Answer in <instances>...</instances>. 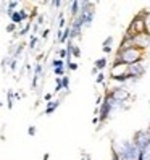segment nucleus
I'll return each mask as SVG.
<instances>
[{"label": "nucleus", "mask_w": 150, "mask_h": 160, "mask_svg": "<svg viewBox=\"0 0 150 160\" xmlns=\"http://www.w3.org/2000/svg\"><path fill=\"white\" fill-rule=\"evenodd\" d=\"M7 97H8V108H13V91H8Z\"/></svg>", "instance_id": "obj_17"}, {"label": "nucleus", "mask_w": 150, "mask_h": 160, "mask_svg": "<svg viewBox=\"0 0 150 160\" xmlns=\"http://www.w3.org/2000/svg\"><path fill=\"white\" fill-rule=\"evenodd\" d=\"M39 39L36 36H31V41H29V50H34V47H36V44H37Z\"/></svg>", "instance_id": "obj_16"}, {"label": "nucleus", "mask_w": 150, "mask_h": 160, "mask_svg": "<svg viewBox=\"0 0 150 160\" xmlns=\"http://www.w3.org/2000/svg\"><path fill=\"white\" fill-rule=\"evenodd\" d=\"M132 142L139 147V149H145V147L150 144V128L148 129H139L137 133L134 134V139Z\"/></svg>", "instance_id": "obj_4"}, {"label": "nucleus", "mask_w": 150, "mask_h": 160, "mask_svg": "<svg viewBox=\"0 0 150 160\" xmlns=\"http://www.w3.org/2000/svg\"><path fill=\"white\" fill-rule=\"evenodd\" d=\"M0 105H2V102H0Z\"/></svg>", "instance_id": "obj_33"}, {"label": "nucleus", "mask_w": 150, "mask_h": 160, "mask_svg": "<svg viewBox=\"0 0 150 160\" xmlns=\"http://www.w3.org/2000/svg\"><path fill=\"white\" fill-rule=\"evenodd\" d=\"M103 81H105V73H103V71H99V75L95 76V83H97V84H103Z\"/></svg>", "instance_id": "obj_12"}, {"label": "nucleus", "mask_w": 150, "mask_h": 160, "mask_svg": "<svg viewBox=\"0 0 150 160\" xmlns=\"http://www.w3.org/2000/svg\"><path fill=\"white\" fill-rule=\"evenodd\" d=\"M66 66H68V70H71V71H76L78 70V63H73V61H71V63H68Z\"/></svg>", "instance_id": "obj_23"}, {"label": "nucleus", "mask_w": 150, "mask_h": 160, "mask_svg": "<svg viewBox=\"0 0 150 160\" xmlns=\"http://www.w3.org/2000/svg\"><path fill=\"white\" fill-rule=\"evenodd\" d=\"M36 133H37L36 126H29V128H27V134H29V136H36Z\"/></svg>", "instance_id": "obj_24"}, {"label": "nucleus", "mask_w": 150, "mask_h": 160, "mask_svg": "<svg viewBox=\"0 0 150 160\" xmlns=\"http://www.w3.org/2000/svg\"><path fill=\"white\" fill-rule=\"evenodd\" d=\"M107 65H108V60L105 58V57H102V58H97L95 60V68L99 71H103V68H105Z\"/></svg>", "instance_id": "obj_9"}, {"label": "nucleus", "mask_w": 150, "mask_h": 160, "mask_svg": "<svg viewBox=\"0 0 150 160\" xmlns=\"http://www.w3.org/2000/svg\"><path fill=\"white\" fill-rule=\"evenodd\" d=\"M92 123H94V125L99 123V117H94V118H92Z\"/></svg>", "instance_id": "obj_31"}, {"label": "nucleus", "mask_w": 150, "mask_h": 160, "mask_svg": "<svg viewBox=\"0 0 150 160\" xmlns=\"http://www.w3.org/2000/svg\"><path fill=\"white\" fill-rule=\"evenodd\" d=\"M63 28H65V16L60 15V24H58V29L63 31Z\"/></svg>", "instance_id": "obj_22"}, {"label": "nucleus", "mask_w": 150, "mask_h": 160, "mask_svg": "<svg viewBox=\"0 0 150 160\" xmlns=\"http://www.w3.org/2000/svg\"><path fill=\"white\" fill-rule=\"evenodd\" d=\"M144 58V50L134 47V45H121L118 54H116V58H115L113 65H112V70L115 71L118 66H129V65H134V63H139Z\"/></svg>", "instance_id": "obj_1"}, {"label": "nucleus", "mask_w": 150, "mask_h": 160, "mask_svg": "<svg viewBox=\"0 0 150 160\" xmlns=\"http://www.w3.org/2000/svg\"><path fill=\"white\" fill-rule=\"evenodd\" d=\"M66 65V61L65 60H60V58H55L53 61H52V66H53V70L55 68H65Z\"/></svg>", "instance_id": "obj_11"}, {"label": "nucleus", "mask_w": 150, "mask_h": 160, "mask_svg": "<svg viewBox=\"0 0 150 160\" xmlns=\"http://www.w3.org/2000/svg\"><path fill=\"white\" fill-rule=\"evenodd\" d=\"M61 84H63V89H70V78H68V76H63L61 78Z\"/></svg>", "instance_id": "obj_14"}, {"label": "nucleus", "mask_w": 150, "mask_h": 160, "mask_svg": "<svg viewBox=\"0 0 150 160\" xmlns=\"http://www.w3.org/2000/svg\"><path fill=\"white\" fill-rule=\"evenodd\" d=\"M53 73L57 75V78H63L65 76V68H55Z\"/></svg>", "instance_id": "obj_15"}, {"label": "nucleus", "mask_w": 150, "mask_h": 160, "mask_svg": "<svg viewBox=\"0 0 150 160\" xmlns=\"http://www.w3.org/2000/svg\"><path fill=\"white\" fill-rule=\"evenodd\" d=\"M10 20H11V23H13V24H16V26H20L21 23H23V18H21V13H20V11H13V13H11V16H10Z\"/></svg>", "instance_id": "obj_7"}, {"label": "nucleus", "mask_w": 150, "mask_h": 160, "mask_svg": "<svg viewBox=\"0 0 150 160\" xmlns=\"http://www.w3.org/2000/svg\"><path fill=\"white\" fill-rule=\"evenodd\" d=\"M49 34H50V29H45V31L42 32V37H44V39H47V37H49Z\"/></svg>", "instance_id": "obj_28"}, {"label": "nucleus", "mask_w": 150, "mask_h": 160, "mask_svg": "<svg viewBox=\"0 0 150 160\" xmlns=\"http://www.w3.org/2000/svg\"><path fill=\"white\" fill-rule=\"evenodd\" d=\"M79 8H81V2H73V3H71V10H70L71 16L78 18V16H79V11H81Z\"/></svg>", "instance_id": "obj_8"}, {"label": "nucleus", "mask_w": 150, "mask_h": 160, "mask_svg": "<svg viewBox=\"0 0 150 160\" xmlns=\"http://www.w3.org/2000/svg\"><path fill=\"white\" fill-rule=\"evenodd\" d=\"M16 28H18V26L11 23V24H8L7 28H5V31H7V32H15V31H16Z\"/></svg>", "instance_id": "obj_20"}, {"label": "nucleus", "mask_w": 150, "mask_h": 160, "mask_svg": "<svg viewBox=\"0 0 150 160\" xmlns=\"http://www.w3.org/2000/svg\"><path fill=\"white\" fill-rule=\"evenodd\" d=\"M20 13H21V18H23V21L29 18V16H27V13H26V10H20Z\"/></svg>", "instance_id": "obj_25"}, {"label": "nucleus", "mask_w": 150, "mask_h": 160, "mask_svg": "<svg viewBox=\"0 0 150 160\" xmlns=\"http://www.w3.org/2000/svg\"><path fill=\"white\" fill-rule=\"evenodd\" d=\"M66 57H68V50L66 49H60L58 50V58L63 60V58H66Z\"/></svg>", "instance_id": "obj_18"}, {"label": "nucleus", "mask_w": 150, "mask_h": 160, "mask_svg": "<svg viewBox=\"0 0 150 160\" xmlns=\"http://www.w3.org/2000/svg\"><path fill=\"white\" fill-rule=\"evenodd\" d=\"M113 149L116 151L119 160H139L141 152H142L132 141H121Z\"/></svg>", "instance_id": "obj_2"}, {"label": "nucleus", "mask_w": 150, "mask_h": 160, "mask_svg": "<svg viewBox=\"0 0 150 160\" xmlns=\"http://www.w3.org/2000/svg\"><path fill=\"white\" fill-rule=\"evenodd\" d=\"M103 52H105L107 55H108V54H112V47H103Z\"/></svg>", "instance_id": "obj_29"}, {"label": "nucleus", "mask_w": 150, "mask_h": 160, "mask_svg": "<svg viewBox=\"0 0 150 160\" xmlns=\"http://www.w3.org/2000/svg\"><path fill=\"white\" fill-rule=\"evenodd\" d=\"M10 68H11V70H15V68H16V58H13V60H11V63H10Z\"/></svg>", "instance_id": "obj_27"}, {"label": "nucleus", "mask_w": 150, "mask_h": 160, "mask_svg": "<svg viewBox=\"0 0 150 160\" xmlns=\"http://www.w3.org/2000/svg\"><path fill=\"white\" fill-rule=\"evenodd\" d=\"M44 99H45V102H49V100L52 99V94H45V95H44Z\"/></svg>", "instance_id": "obj_30"}, {"label": "nucleus", "mask_w": 150, "mask_h": 160, "mask_svg": "<svg viewBox=\"0 0 150 160\" xmlns=\"http://www.w3.org/2000/svg\"><path fill=\"white\" fill-rule=\"evenodd\" d=\"M42 158H44V160H49V158H50V154H45V155H44Z\"/></svg>", "instance_id": "obj_32"}, {"label": "nucleus", "mask_w": 150, "mask_h": 160, "mask_svg": "<svg viewBox=\"0 0 150 160\" xmlns=\"http://www.w3.org/2000/svg\"><path fill=\"white\" fill-rule=\"evenodd\" d=\"M139 160H150V144H148V146L145 147V149H142Z\"/></svg>", "instance_id": "obj_10"}, {"label": "nucleus", "mask_w": 150, "mask_h": 160, "mask_svg": "<svg viewBox=\"0 0 150 160\" xmlns=\"http://www.w3.org/2000/svg\"><path fill=\"white\" fill-rule=\"evenodd\" d=\"M107 94L110 95L115 102H118V104H124V102L129 99V91L126 87H115L112 91H108Z\"/></svg>", "instance_id": "obj_5"}, {"label": "nucleus", "mask_w": 150, "mask_h": 160, "mask_svg": "<svg viewBox=\"0 0 150 160\" xmlns=\"http://www.w3.org/2000/svg\"><path fill=\"white\" fill-rule=\"evenodd\" d=\"M145 65L144 61H139V63H134V65H129V66H124V73L129 76L131 81H136V79H141L144 75H145Z\"/></svg>", "instance_id": "obj_3"}, {"label": "nucleus", "mask_w": 150, "mask_h": 160, "mask_svg": "<svg viewBox=\"0 0 150 160\" xmlns=\"http://www.w3.org/2000/svg\"><path fill=\"white\" fill-rule=\"evenodd\" d=\"M58 105H60V100H52V102H49L47 108L44 110V115H52V113L58 108Z\"/></svg>", "instance_id": "obj_6"}, {"label": "nucleus", "mask_w": 150, "mask_h": 160, "mask_svg": "<svg viewBox=\"0 0 150 160\" xmlns=\"http://www.w3.org/2000/svg\"><path fill=\"white\" fill-rule=\"evenodd\" d=\"M52 7L60 8V7H61V2H60V0H55V2H52Z\"/></svg>", "instance_id": "obj_26"}, {"label": "nucleus", "mask_w": 150, "mask_h": 160, "mask_svg": "<svg viewBox=\"0 0 150 160\" xmlns=\"http://www.w3.org/2000/svg\"><path fill=\"white\" fill-rule=\"evenodd\" d=\"M29 29H31V24H26V26H24V28H23V29L18 32V36H24V34H26L27 31H29Z\"/></svg>", "instance_id": "obj_21"}, {"label": "nucleus", "mask_w": 150, "mask_h": 160, "mask_svg": "<svg viewBox=\"0 0 150 160\" xmlns=\"http://www.w3.org/2000/svg\"><path fill=\"white\" fill-rule=\"evenodd\" d=\"M63 89V84H61V78H57L55 79V92H60Z\"/></svg>", "instance_id": "obj_13"}, {"label": "nucleus", "mask_w": 150, "mask_h": 160, "mask_svg": "<svg viewBox=\"0 0 150 160\" xmlns=\"http://www.w3.org/2000/svg\"><path fill=\"white\" fill-rule=\"evenodd\" d=\"M112 44H113V37L112 36H108L107 39H105V41H103V47H112Z\"/></svg>", "instance_id": "obj_19"}]
</instances>
